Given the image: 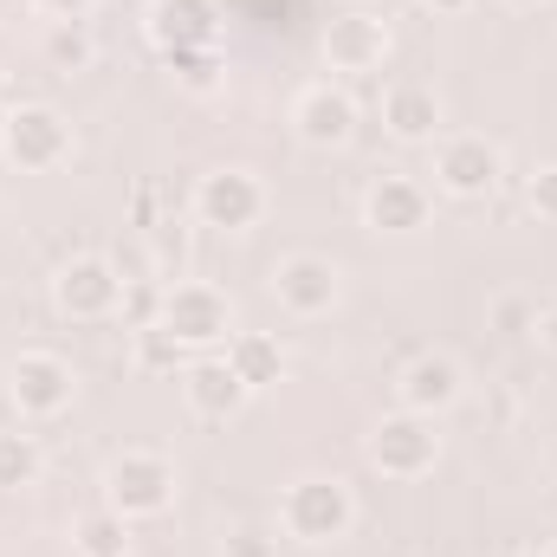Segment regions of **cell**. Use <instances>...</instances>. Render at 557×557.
I'll return each instance as SVG.
<instances>
[{"label": "cell", "mask_w": 557, "mask_h": 557, "mask_svg": "<svg viewBox=\"0 0 557 557\" xmlns=\"http://www.w3.org/2000/svg\"><path fill=\"white\" fill-rule=\"evenodd\" d=\"M72 552L78 557H131V519H117L111 506L85 512V519L72 525Z\"/></svg>", "instance_id": "20"}, {"label": "cell", "mask_w": 557, "mask_h": 557, "mask_svg": "<svg viewBox=\"0 0 557 557\" xmlns=\"http://www.w3.org/2000/svg\"><path fill=\"white\" fill-rule=\"evenodd\" d=\"M460 396H467V370L447 350H421V357H409L396 370V409H409V416L434 421V416H447Z\"/></svg>", "instance_id": "13"}, {"label": "cell", "mask_w": 557, "mask_h": 557, "mask_svg": "<svg viewBox=\"0 0 557 557\" xmlns=\"http://www.w3.org/2000/svg\"><path fill=\"white\" fill-rule=\"evenodd\" d=\"M331 7H337V13H357V7H370V0H331Z\"/></svg>", "instance_id": "32"}, {"label": "cell", "mask_w": 557, "mask_h": 557, "mask_svg": "<svg viewBox=\"0 0 557 557\" xmlns=\"http://www.w3.org/2000/svg\"><path fill=\"white\" fill-rule=\"evenodd\" d=\"M499 324H506V331H519V324H525V305H519V298H506V305H499Z\"/></svg>", "instance_id": "30"}, {"label": "cell", "mask_w": 557, "mask_h": 557, "mask_svg": "<svg viewBox=\"0 0 557 557\" xmlns=\"http://www.w3.org/2000/svg\"><path fill=\"white\" fill-rule=\"evenodd\" d=\"M273 298L292 318H331L344 298V273L324 253H285L273 267Z\"/></svg>", "instance_id": "11"}, {"label": "cell", "mask_w": 557, "mask_h": 557, "mask_svg": "<svg viewBox=\"0 0 557 557\" xmlns=\"http://www.w3.org/2000/svg\"><path fill=\"white\" fill-rule=\"evenodd\" d=\"M91 7H98V0H33V13H46L52 26H59V20H91Z\"/></svg>", "instance_id": "28"}, {"label": "cell", "mask_w": 557, "mask_h": 557, "mask_svg": "<svg viewBox=\"0 0 557 557\" xmlns=\"http://www.w3.org/2000/svg\"><path fill=\"white\" fill-rule=\"evenodd\" d=\"M7 396H13L20 421H52V416L72 409L78 376H72V363H65L59 350H20V357L7 363Z\"/></svg>", "instance_id": "7"}, {"label": "cell", "mask_w": 557, "mask_h": 557, "mask_svg": "<svg viewBox=\"0 0 557 557\" xmlns=\"http://www.w3.org/2000/svg\"><path fill=\"white\" fill-rule=\"evenodd\" d=\"M532 337H539V344H545V350L557 357V305H545V311L532 318Z\"/></svg>", "instance_id": "29"}, {"label": "cell", "mask_w": 557, "mask_h": 557, "mask_svg": "<svg viewBox=\"0 0 557 557\" xmlns=\"http://www.w3.org/2000/svg\"><path fill=\"white\" fill-rule=\"evenodd\" d=\"M0 156L26 175H46L59 162H72V117L52 111V104H13L7 111V143Z\"/></svg>", "instance_id": "8"}, {"label": "cell", "mask_w": 557, "mask_h": 557, "mask_svg": "<svg viewBox=\"0 0 557 557\" xmlns=\"http://www.w3.org/2000/svg\"><path fill=\"white\" fill-rule=\"evenodd\" d=\"M182 396H188V409H195L201 421H234L247 403H253V389L234 376V363H227L221 350L188 357V370H182Z\"/></svg>", "instance_id": "15"}, {"label": "cell", "mask_w": 557, "mask_h": 557, "mask_svg": "<svg viewBox=\"0 0 557 557\" xmlns=\"http://www.w3.org/2000/svg\"><path fill=\"white\" fill-rule=\"evenodd\" d=\"M162 298H169V278H124V324L143 331V324H162Z\"/></svg>", "instance_id": "25"}, {"label": "cell", "mask_w": 557, "mask_h": 557, "mask_svg": "<svg viewBox=\"0 0 557 557\" xmlns=\"http://www.w3.org/2000/svg\"><path fill=\"white\" fill-rule=\"evenodd\" d=\"M195 221L214 227V234H247L267 221V182L253 169H208L195 182Z\"/></svg>", "instance_id": "6"}, {"label": "cell", "mask_w": 557, "mask_h": 557, "mask_svg": "<svg viewBox=\"0 0 557 557\" xmlns=\"http://www.w3.org/2000/svg\"><path fill=\"white\" fill-rule=\"evenodd\" d=\"M0 143H7V104H0Z\"/></svg>", "instance_id": "33"}, {"label": "cell", "mask_w": 557, "mask_h": 557, "mask_svg": "<svg viewBox=\"0 0 557 557\" xmlns=\"http://www.w3.org/2000/svg\"><path fill=\"white\" fill-rule=\"evenodd\" d=\"M525 557H557V552H552V545H545V552H525Z\"/></svg>", "instance_id": "34"}, {"label": "cell", "mask_w": 557, "mask_h": 557, "mask_svg": "<svg viewBox=\"0 0 557 557\" xmlns=\"http://www.w3.org/2000/svg\"><path fill=\"white\" fill-rule=\"evenodd\" d=\"M525 208H532L539 221H557V162L552 169H532V182H525Z\"/></svg>", "instance_id": "27"}, {"label": "cell", "mask_w": 557, "mask_h": 557, "mask_svg": "<svg viewBox=\"0 0 557 557\" xmlns=\"http://www.w3.org/2000/svg\"><path fill=\"white\" fill-rule=\"evenodd\" d=\"M318 52H324V65H331L337 78L383 72V59H389V20H383V13H370V7H357V13H331V20H324V39H318Z\"/></svg>", "instance_id": "10"}, {"label": "cell", "mask_w": 557, "mask_h": 557, "mask_svg": "<svg viewBox=\"0 0 557 557\" xmlns=\"http://www.w3.org/2000/svg\"><path fill=\"white\" fill-rule=\"evenodd\" d=\"M221 557H278V525H234V532H221Z\"/></svg>", "instance_id": "26"}, {"label": "cell", "mask_w": 557, "mask_h": 557, "mask_svg": "<svg viewBox=\"0 0 557 557\" xmlns=\"http://www.w3.org/2000/svg\"><path fill=\"white\" fill-rule=\"evenodd\" d=\"M143 253H149V267L169 278H182V260H188V227H182V214H169V221H149L143 227Z\"/></svg>", "instance_id": "23"}, {"label": "cell", "mask_w": 557, "mask_h": 557, "mask_svg": "<svg viewBox=\"0 0 557 557\" xmlns=\"http://www.w3.org/2000/svg\"><path fill=\"white\" fill-rule=\"evenodd\" d=\"M428 214H434V195L421 188L416 175H403V169H389V175H376L370 188H363V227L370 234H421L428 227Z\"/></svg>", "instance_id": "14"}, {"label": "cell", "mask_w": 557, "mask_h": 557, "mask_svg": "<svg viewBox=\"0 0 557 557\" xmlns=\"http://www.w3.org/2000/svg\"><path fill=\"white\" fill-rule=\"evenodd\" d=\"M131 357H137V370H162V376H182V370H188V350H182L162 324L131 331Z\"/></svg>", "instance_id": "24"}, {"label": "cell", "mask_w": 557, "mask_h": 557, "mask_svg": "<svg viewBox=\"0 0 557 557\" xmlns=\"http://www.w3.org/2000/svg\"><path fill=\"white\" fill-rule=\"evenodd\" d=\"M506 182V149L480 131H454L434 143V188L454 201H486Z\"/></svg>", "instance_id": "5"}, {"label": "cell", "mask_w": 557, "mask_h": 557, "mask_svg": "<svg viewBox=\"0 0 557 557\" xmlns=\"http://www.w3.org/2000/svg\"><path fill=\"white\" fill-rule=\"evenodd\" d=\"M221 357L234 363V376H240L253 396H260V389H273L278 376H285V350H278V337H267V331H234Z\"/></svg>", "instance_id": "18"}, {"label": "cell", "mask_w": 557, "mask_h": 557, "mask_svg": "<svg viewBox=\"0 0 557 557\" xmlns=\"http://www.w3.org/2000/svg\"><path fill=\"white\" fill-rule=\"evenodd\" d=\"M91 59H98V39H91L85 20H59V26L46 33V65H52V72H85Z\"/></svg>", "instance_id": "22"}, {"label": "cell", "mask_w": 557, "mask_h": 557, "mask_svg": "<svg viewBox=\"0 0 557 557\" xmlns=\"http://www.w3.org/2000/svg\"><path fill=\"white\" fill-rule=\"evenodd\" d=\"M441 124H447V111H441L434 85H389L383 91V131L396 143H434Z\"/></svg>", "instance_id": "17"}, {"label": "cell", "mask_w": 557, "mask_h": 557, "mask_svg": "<svg viewBox=\"0 0 557 557\" xmlns=\"http://www.w3.org/2000/svg\"><path fill=\"white\" fill-rule=\"evenodd\" d=\"M39 473H46L39 441L20 434V428H7L0 434V493H26V486H39Z\"/></svg>", "instance_id": "21"}, {"label": "cell", "mask_w": 557, "mask_h": 557, "mask_svg": "<svg viewBox=\"0 0 557 557\" xmlns=\"http://www.w3.org/2000/svg\"><path fill=\"white\" fill-rule=\"evenodd\" d=\"M52 305L78 324H98V318H117L124 305V273L111 267V253H72L59 273H52Z\"/></svg>", "instance_id": "9"}, {"label": "cell", "mask_w": 557, "mask_h": 557, "mask_svg": "<svg viewBox=\"0 0 557 557\" xmlns=\"http://www.w3.org/2000/svg\"><path fill=\"white\" fill-rule=\"evenodd\" d=\"M278 532L292 545H344L357 532V493L350 480L337 473H298L285 493H278Z\"/></svg>", "instance_id": "1"}, {"label": "cell", "mask_w": 557, "mask_h": 557, "mask_svg": "<svg viewBox=\"0 0 557 557\" xmlns=\"http://www.w3.org/2000/svg\"><path fill=\"white\" fill-rule=\"evenodd\" d=\"M292 131H298L305 149H344L357 137V98L337 78H318L292 98Z\"/></svg>", "instance_id": "12"}, {"label": "cell", "mask_w": 557, "mask_h": 557, "mask_svg": "<svg viewBox=\"0 0 557 557\" xmlns=\"http://www.w3.org/2000/svg\"><path fill=\"white\" fill-rule=\"evenodd\" d=\"M552 552H557V545H552Z\"/></svg>", "instance_id": "36"}, {"label": "cell", "mask_w": 557, "mask_h": 557, "mask_svg": "<svg viewBox=\"0 0 557 557\" xmlns=\"http://www.w3.org/2000/svg\"><path fill=\"white\" fill-rule=\"evenodd\" d=\"M162 331H169L188 357L227 350V337H234V298H227L214 278H169V298H162Z\"/></svg>", "instance_id": "2"}, {"label": "cell", "mask_w": 557, "mask_h": 557, "mask_svg": "<svg viewBox=\"0 0 557 557\" xmlns=\"http://www.w3.org/2000/svg\"><path fill=\"white\" fill-rule=\"evenodd\" d=\"M169 78L188 91V98H214L227 85V52L221 46H188V52H162Z\"/></svg>", "instance_id": "19"}, {"label": "cell", "mask_w": 557, "mask_h": 557, "mask_svg": "<svg viewBox=\"0 0 557 557\" xmlns=\"http://www.w3.org/2000/svg\"><path fill=\"white\" fill-rule=\"evenodd\" d=\"M149 39L156 52H188V46H221V7L214 0H149Z\"/></svg>", "instance_id": "16"}, {"label": "cell", "mask_w": 557, "mask_h": 557, "mask_svg": "<svg viewBox=\"0 0 557 557\" xmlns=\"http://www.w3.org/2000/svg\"><path fill=\"white\" fill-rule=\"evenodd\" d=\"M428 7H434V13H473L480 0H428Z\"/></svg>", "instance_id": "31"}, {"label": "cell", "mask_w": 557, "mask_h": 557, "mask_svg": "<svg viewBox=\"0 0 557 557\" xmlns=\"http://www.w3.org/2000/svg\"><path fill=\"white\" fill-rule=\"evenodd\" d=\"M506 7H539V0H506Z\"/></svg>", "instance_id": "35"}, {"label": "cell", "mask_w": 557, "mask_h": 557, "mask_svg": "<svg viewBox=\"0 0 557 557\" xmlns=\"http://www.w3.org/2000/svg\"><path fill=\"white\" fill-rule=\"evenodd\" d=\"M175 460L169 454H156V447H124L111 467H104V506L117 512V519H162L169 506H175Z\"/></svg>", "instance_id": "3"}, {"label": "cell", "mask_w": 557, "mask_h": 557, "mask_svg": "<svg viewBox=\"0 0 557 557\" xmlns=\"http://www.w3.org/2000/svg\"><path fill=\"white\" fill-rule=\"evenodd\" d=\"M363 460L383 473V480H428L434 460H441V434L428 416H409V409H389L363 434Z\"/></svg>", "instance_id": "4"}]
</instances>
